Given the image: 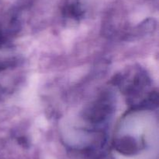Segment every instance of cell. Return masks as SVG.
Returning <instances> with one entry per match:
<instances>
[{"label": "cell", "instance_id": "obj_1", "mask_svg": "<svg viewBox=\"0 0 159 159\" xmlns=\"http://www.w3.org/2000/svg\"><path fill=\"white\" fill-rule=\"evenodd\" d=\"M113 108V98L110 94L105 93L89 108L85 117L91 123L100 124L111 115Z\"/></svg>", "mask_w": 159, "mask_h": 159}]
</instances>
